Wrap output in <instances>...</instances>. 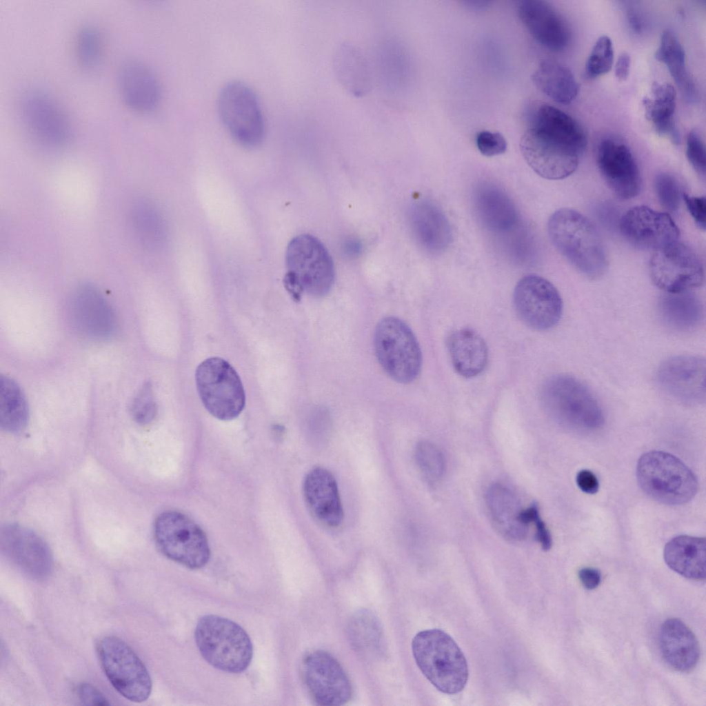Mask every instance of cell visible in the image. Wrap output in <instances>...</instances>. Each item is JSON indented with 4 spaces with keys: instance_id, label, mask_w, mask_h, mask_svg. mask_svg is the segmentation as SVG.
<instances>
[{
    "instance_id": "4fadbf2b",
    "label": "cell",
    "mask_w": 706,
    "mask_h": 706,
    "mask_svg": "<svg viewBox=\"0 0 706 706\" xmlns=\"http://www.w3.org/2000/svg\"><path fill=\"white\" fill-rule=\"evenodd\" d=\"M520 150L537 174L551 180L572 174L578 167L581 154L563 140L532 126L523 134Z\"/></svg>"
},
{
    "instance_id": "f1b7e54d",
    "label": "cell",
    "mask_w": 706,
    "mask_h": 706,
    "mask_svg": "<svg viewBox=\"0 0 706 706\" xmlns=\"http://www.w3.org/2000/svg\"><path fill=\"white\" fill-rule=\"evenodd\" d=\"M332 68L341 85L350 94L363 97L372 87V74L368 61L356 46L343 42L335 50Z\"/></svg>"
},
{
    "instance_id": "7c38bea8",
    "label": "cell",
    "mask_w": 706,
    "mask_h": 706,
    "mask_svg": "<svg viewBox=\"0 0 706 706\" xmlns=\"http://www.w3.org/2000/svg\"><path fill=\"white\" fill-rule=\"evenodd\" d=\"M653 283L666 293L689 292L704 281V269L697 254L676 241L653 251L649 262Z\"/></svg>"
},
{
    "instance_id": "b9f144b4",
    "label": "cell",
    "mask_w": 706,
    "mask_h": 706,
    "mask_svg": "<svg viewBox=\"0 0 706 706\" xmlns=\"http://www.w3.org/2000/svg\"><path fill=\"white\" fill-rule=\"evenodd\" d=\"M654 186L662 206L671 212L676 210L679 207L682 194L676 179L669 174L660 173L656 176Z\"/></svg>"
},
{
    "instance_id": "f6af8a7d",
    "label": "cell",
    "mask_w": 706,
    "mask_h": 706,
    "mask_svg": "<svg viewBox=\"0 0 706 706\" xmlns=\"http://www.w3.org/2000/svg\"><path fill=\"white\" fill-rule=\"evenodd\" d=\"M476 144L479 152L485 157L503 154L507 146L505 139L501 133L487 130L477 134Z\"/></svg>"
},
{
    "instance_id": "4dcf8cb0",
    "label": "cell",
    "mask_w": 706,
    "mask_h": 706,
    "mask_svg": "<svg viewBox=\"0 0 706 706\" xmlns=\"http://www.w3.org/2000/svg\"><path fill=\"white\" fill-rule=\"evenodd\" d=\"M705 558L704 537L678 536L671 539L664 549L667 565L678 574L692 580L705 578Z\"/></svg>"
},
{
    "instance_id": "3957f363",
    "label": "cell",
    "mask_w": 706,
    "mask_h": 706,
    "mask_svg": "<svg viewBox=\"0 0 706 706\" xmlns=\"http://www.w3.org/2000/svg\"><path fill=\"white\" fill-rule=\"evenodd\" d=\"M541 399L549 416L564 427L591 432L604 423V413L597 399L572 376L558 374L549 378L542 387Z\"/></svg>"
},
{
    "instance_id": "8fae6325",
    "label": "cell",
    "mask_w": 706,
    "mask_h": 706,
    "mask_svg": "<svg viewBox=\"0 0 706 706\" xmlns=\"http://www.w3.org/2000/svg\"><path fill=\"white\" fill-rule=\"evenodd\" d=\"M101 667L114 688L126 699L141 703L152 691V680L141 660L123 640L112 636L97 645Z\"/></svg>"
},
{
    "instance_id": "e0dca14e",
    "label": "cell",
    "mask_w": 706,
    "mask_h": 706,
    "mask_svg": "<svg viewBox=\"0 0 706 706\" xmlns=\"http://www.w3.org/2000/svg\"><path fill=\"white\" fill-rule=\"evenodd\" d=\"M705 361L696 355L672 356L662 363L657 371L661 389L673 399L687 405L705 400Z\"/></svg>"
},
{
    "instance_id": "5bb4252c",
    "label": "cell",
    "mask_w": 706,
    "mask_h": 706,
    "mask_svg": "<svg viewBox=\"0 0 706 706\" xmlns=\"http://www.w3.org/2000/svg\"><path fill=\"white\" fill-rule=\"evenodd\" d=\"M19 113L25 129L41 145L57 148L68 141L71 134L69 119L48 93L35 89L26 92L20 100Z\"/></svg>"
},
{
    "instance_id": "603a6c76",
    "label": "cell",
    "mask_w": 706,
    "mask_h": 706,
    "mask_svg": "<svg viewBox=\"0 0 706 706\" xmlns=\"http://www.w3.org/2000/svg\"><path fill=\"white\" fill-rule=\"evenodd\" d=\"M408 221L416 243L430 254L443 252L452 241V230L447 218L432 201H414L409 209Z\"/></svg>"
},
{
    "instance_id": "ac0fdd59",
    "label": "cell",
    "mask_w": 706,
    "mask_h": 706,
    "mask_svg": "<svg viewBox=\"0 0 706 706\" xmlns=\"http://www.w3.org/2000/svg\"><path fill=\"white\" fill-rule=\"evenodd\" d=\"M3 552L22 572L35 579H43L51 572L53 558L50 547L33 531L17 524L0 530Z\"/></svg>"
},
{
    "instance_id": "1f68e13d",
    "label": "cell",
    "mask_w": 706,
    "mask_h": 706,
    "mask_svg": "<svg viewBox=\"0 0 706 706\" xmlns=\"http://www.w3.org/2000/svg\"><path fill=\"white\" fill-rule=\"evenodd\" d=\"M647 119L652 123L656 132L668 137L672 142L678 143L679 133L676 127L674 116L676 105V92L668 83L654 82L651 96L643 100Z\"/></svg>"
},
{
    "instance_id": "681fc988",
    "label": "cell",
    "mask_w": 706,
    "mask_h": 706,
    "mask_svg": "<svg viewBox=\"0 0 706 706\" xmlns=\"http://www.w3.org/2000/svg\"><path fill=\"white\" fill-rule=\"evenodd\" d=\"M576 483L578 487L587 494H595L599 488V483L596 476L592 472L588 470H582L578 472Z\"/></svg>"
},
{
    "instance_id": "ab89813d",
    "label": "cell",
    "mask_w": 706,
    "mask_h": 706,
    "mask_svg": "<svg viewBox=\"0 0 706 706\" xmlns=\"http://www.w3.org/2000/svg\"><path fill=\"white\" fill-rule=\"evenodd\" d=\"M77 54L82 66L87 69L95 67L101 54V41L97 30L92 26H85L79 30L77 39Z\"/></svg>"
},
{
    "instance_id": "9a60e30c",
    "label": "cell",
    "mask_w": 706,
    "mask_h": 706,
    "mask_svg": "<svg viewBox=\"0 0 706 706\" xmlns=\"http://www.w3.org/2000/svg\"><path fill=\"white\" fill-rule=\"evenodd\" d=\"M513 303L520 319L536 330H546L556 325L563 311L561 296L547 279L527 275L516 283Z\"/></svg>"
},
{
    "instance_id": "9c48e42d",
    "label": "cell",
    "mask_w": 706,
    "mask_h": 706,
    "mask_svg": "<svg viewBox=\"0 0 706 706\" xmlns=\"http://www.w3.org/2000/svg\"><path fill=\"white\" fill-rule=\"evenodd\" d=\"M221 120L232 137L240 145L252 148L265 137V125L259 101L252 89L241 81L225 84L218 97Z\"/></svg>"
},
{
    "instance_id": "816d5d0a",
    "label": "cell",
    "mask_w": 706,
    "mask_h": 706,
    "mask_svg": "<svg viewBox=\"0 0 706 706\" xmlns=\"http://www.w3.org/2000/svg\"><path fill=\"white\" fill-rule=\"evenodd\" d=\"M631 59L626 52L621 54L616 62L614 73L619 81H625L629 73Z\"/></svg>"
},
{
    "instance_id": "f35d334b",
    "label": "cell",
    "mask_w": 706,
    "mask_h": 706,
    "mask_svg": "<svg viewBox=\"0 0 706 706\" xmlns=\"http://www.w3.org/2000/svg\"><path fill=\"white\" fill-rule=\"evenodd\" d=\"M417 466L425 478L430 483H436L445 472V459L443 452L434 443L423 441L415 449Z\"/></svg>"
},
{
    "instance_id": "44dd1931",
    "label": "cell",
    "mask_w": 706,
    "mask_h": 706,
    "mask_svg": "<svg viewBox=\"0 0 706 706\" xmlns=\"http://www.w3.org/2000/svg\"><path fill=\"white\" fill-rule=\"evenodd\" d=\"M69 309L72 324L82 336L105 340L114 334L117 326L114 313L93 286L78 288L72 296Z\"/></svg>"
},
{
    "instance_id": "74e56055",
    "label": "cell",
    "mask_w": 706,
    "mask_h": 706,
    "mask_svg": "<svg viewBox=\"0 0 706 706\" xmlns=\"http://www.w3.org/2000/svg\"><path fill=\"white\" fill-rule=\"evenodd\" d=\"M28 421V407L21 389L12 379L1 376V428L9 432H18L26 427Z\"/></svg>"
},
{
    "instance_id": "e575fe53",
    "label": "cell",
    "mask_w": 706,
    "mask_h": 706,
    "mask_svg": "<svg viewBox=\"0 0 706 706\" xmlns=\"http://www.w3.org/2000/svg\"><path fill=\"white\" fill-rule=\"evenodd\" d=\"M659 314L664 323L677 331H689L700 323L704 309L700 299L689 292L670 294L662 297Z\"/></svg>"
},
{
    "instance_id": "8d00e7d4",
    "label": "cell",
    "mask_w": 706,
    "mask_h": 706,
    "mask_svg": "<svg viewBox=\"0 0 706 706\" xmlns=\"http://www.w3.org/2000/svg\"><path fill=\"white\" fill-rule=\"evenodd\" d=\"M348 634L353 647L370 658L381 656L384 641L382 628L377 617L370 611L362 609L351 618Z\"/></svg>"
},
{
    "instance_id": "83f0119b",
    "label": "cell",
    "mask_w": 706,
    "mask_h": 706,
    "mask_svg": "<svg viewBox=\"0 0 706 706\" xmlns=\"http://www.w3.org/2000/svg\"><path fill=\"white\" fill-rule=\"evenodd\" d=\"M485 500L491 521L501 535L510 541L525 538L529 526L522 518L524 508L509 487L501 483L492 485Z\"/></svg>"
},
{
    "instance_id": "cb8c5ba5",
    "label": "cell",
    "mask_w": 706,
    "mask_h": 706,
    "mask_svg": "<svg viewBox=\"0 0 706 706\" xmlns=\"http://www.w3.org/2000/svg\"><path fill=\"white\" fill-rule=\"evenodd\" d=\"M307 506L321 524L331 527L343 521V510L336 479L327 470L317 467L306 474L303 485Z\"/></svg>"
},
{
    "instance_id": "6da1fadb",
    "label": "cell",
    "mask_w": 706,
    "mask_h": 706,
    "mask_svg": "<svg viewBox=\"0 0 706 706\" xmlns=\"http://www.w3.org/2000/svg\"><path fill=\"white\" fill-rule=\"evenodd\" d=\"M547 231L556 249L581 274L597 279L605 272L607 261L603 241L586 216L572 209H559L549 217Z\"/></svg>"
},
{
    "instance_id": "f5cc1de1",
    "label": "cell",
    "mask_w": 706,
    "mask_h": 706,
    "mask_svg": "<svg viewBox=\"0 0 706 706\" xmlns=\"http://www.w3.org/2000/svg\"><path fill=\"white\" fill-rule=\"evenodd\" d=\"M627 18L631 28L636 32H641L642 30L641 19L635 9L631 8L627 11Z\"/></svg>"
},
{
    "instance_id": "8992f818",
    "label": "cell",
    "mask_w": 706,
    "mask_h": 706,
    "mask_svg": "<svg viewBox=\"0 0 706 706\" xmlns=\"http://www.w3.org/2000/svg\"><path fill=\"white\" fill-rule=\"evenodd\" d=\"M636 476L648 496L668 505L687 503L698 491L693 472L678 458L662 451L643 454L638 461Z\"/></svg>"
},
{
    "instance_id": "d6986e66",
    "label": "cell",
    "mask_w": 706,
    "mask_h": 706,
    "mask_svg": "<svg viewBox=\"0 0 706 706\" xmlns=\"http://www.w3.org/2000/svg\"><path fill=\"white\" fill-rule=\"evenodd\" d=\"M620 230L632 245L653 251L678 241L679 230L666 213L640 205L629 209L622 216Z\"/></svg>"
},
{
    "instance_id": "30bf717a",
    "label": "cell",
    "mask_w": 706,
    "mask_h": 706,
    "mask_svg": "<svg viewBox=\"0 0 706 706\" xmlns=\"http://www.w3.org/2000/svg\"><path fill=\"white\" fill-rule=\"evenodd\" d=\"M154 538L164 556L188 568L199 569L209 561L210 550L205 533L182 513L167 511L159 515Z\"/></svg>"
},
{
    "instance_id": "d590c367",
    "label": "cell",
    "mask_w": 706,
    "mask_h": 706,
    "mask_svg": "<svg viewBox=\"0 0 706 706\" xmlns=\"http://www.w3.org/2000/svg\"><path fill=\"white\" fill-rule=\"evenodd\" d=\"M656 59L664 63L685 98L689 101L696 99L694 82L687 72L683 48L671 31L665 30L655 53Z\"/></svg>"
},
{
    "instance_id": "7a4b0ae2",
    "label": "cell",
    "mask_w": 706,
    "mask_h": 706,
    "mask_svg": "<svg viewBox=\"0 0 706 706\" xmlns=\"http://www.w3.org/2000/svg\"><path fill=\"white\" fill-rule=\"evenodd\" d=\"M415 661L428 680L439 691L455 694L468 678L467 660L454 639L438 629L424 630L414 637Z\"/></svg>"
},
{
    "instance_id": "52a82bcc",
    "label": "cell",
    "mask_w": 706,
    "mask_h": 706,
    "mask_svg": "<svg viewBox=\"0 0 706 706\" xmlns=\"http://www.w3.org/2000/svg\"><path fill=\"white\" fill-rule=\"evenodd\" d=\"M374 345L379 363L393 380L409 383L418 376L422 363L420 346L402 320L394 316L382 319L375 329Z\"/></svg>"
},
{
    "instance_id": "7bdbcfd3",
    "label": "cell",
    "mask_w": 706,
    "mask_h": 706,
    "mask_svg": "<svg viewBox=\"0 0 706 706\" xmlns=\"http://www.w3.org/2000/svg\"><path fill=\"white\" fill-rule=\"evenodd\" d=\"M131 414L139 424L147 425L157 414V405L151 387L145 384L135 396L131 407Z\"/></svg>"
},
{
    "instance_id": "f907efd6",
    "label": "cell",
    "mask_w": 706,
    "mask_h": 706,
    "mask_svg": "<svg viewBox=\"0 0 706 706\" xmlns=\"http://www.w3.org/2000/svg\"><path fill=\"white\" fill-rule=\"evenodd\" d=\"M578 577L583 585L588 589L597 587L601 580L600 572L592 567H583L580 569Z\"/></svg>"
},
{
    "instance_id": "60d3db41",
    "label": "cell",
    "mask_w": 706,
    "mask_h": 706,
    "mask_svg": "<svg viewBox=\"0 0 706 706\" xmlns=\"http://www.w3.org/2000/svg\"><path fill=\"white\" fill-rule=\"evenodd\" d=\"M614 61V48L611 39L603 35L594 43L585 65L586 75L596 78L607 73Z\"/></svg>"
},
{
    "instance_id": "ee69618b",
    "label": "cell",
    "mask_w": 706,
    "mask_h": 706,
    "mask_svg": "<svg viewBox=\"0 0 706 706\" xmlns=\"http://www.w3.org/2000/svg\"><path fill=\"white\" fill-rule=\"evenodd\" d=\"M686 156L696 170L702 177L706 172V152L704 142L696 130L690 131L686 139Z\"/></svg>"
},
{
    "instance_id": "c3c4849f",
    "label": "cell",
    "mask_w": 706,
    "mask_h": 706,
    "mask_svg": "<svg viewBox=\"0 0 706 706\" xmlns=\"http://www.w3.org/2000/svg\"><path fill=\"white\" fill-rule=\"evenodd\" d=\"M532 523L535 528V536L543 550H549L552 544V536L545 525L541 519L538 509L533 514L530 524Z\"/></svg>"
},
{
    "instance_id": "5b68a950",
    "label": "cell",
    "mask_w": 706,
    "mask_h": 706,
    "mask_svg": "<svg viewBox=\"0 0 706 706\" xmlns=\"http://www.w3.org/2000/svg\"><path fill=\"white\" fill-rule=\"evenodd\" d=\"M194 638L203 658L218 669L240 673L251 663L253 648L249 636L227 618L203 616L196 623Z\"/></svg>"
},
{
    "instance_id": "4316f807",
    "label": "cell",
    "mask_w": 706,
    "mask_h": 706,
    "mask_svg": "<svg viewBox=\"0 0 706 706\" xmlns=\"http://www.w3.org/2000/svg\"><path fill=\"white\" fill-rule=\"evenodd\" d=\"M659 648L665 660L674 669L688 672L695 667L700 647L691 629L677 618H669L661 625Z\"/></svg>"
},
{
    "instance_id": "484cf974",
    "label": "cell",
    "mask_w": 706,
    "mask_h": 706,
    "mask_svg": "<svg viewBox=\"0 0 706 706\" xmlns=\"http://www.w3.org/2000/svg\"><path fill=\"white\" fill-rule=\"evenodd\" d=\"M473 199L477 218L489 231L507 232L517 223L518 212L515 205L498 186L482 183L474 190Z\"/></svg>"
},
{
    "instance_id": "d6a6232c",
    "label": "cell",
    "mask_w": 706,
    "mask_h": 706,
    "mask_svg": "<svg viewBox=\"0 0 706 706\" xmlns=\"http://www.w3.org/2000/svg\"><path fill=\"white\" fill-rule=\"evenodd\" d=\"M531 78L539 90L557 103L568 104L578 94V86L571 70L554 60H543Z\"/></svg>"
},
{
    "instance_id": "2e32d148",
    "label": "cell",
    "mask_w": 706,
    "mask_h": 706,
    "mask_svg": "<svg viewBox=\"0 0 706 706\" xmlns=\"http://www.w3.org/2000/svg\"><path fill=\"white\" fill-rule=\"evenodd\" d=\"M301 668L303 683L316 705L337 706L350 700V681L342 666L329 653L322 650L307 653Z\"/></svg>"
},
{
    "instance_id": "7402d4cb",
    "label": "cell",
    "mask_w": 706,
    "mask_h": 706,
    "mask_svg": "<svg viewBox=\"0 0 706 706\" xmlns=\"http://www.w3.org/2000/svg\"><path fill=\"white\" fill-rule=\"evenodd\" d=\"M518 15L530 34L545 48L561 52L567 47L570 41L567 25L547 2L521 1L518 6Z\"/></svg>"
},
{
    "instance_id": "ffe728a7",
    "label": "cell",
    "mask_w": 706,
    "mask_h": 706,
    "mask_svg": "<svg viewBox=\"0 0 706 706\" xmlns=\"http://www.w3.org/2000/svg\"><path fill=\"white\" fill-rule=\"evenodd\" d=\"M596 162L603 178L618 197L629 199L638 194V167L625 144L611 139L603 140L597 148Z\"/></svg>"
},
{
    "instance_id": "d4e9b609",
    "label": "cell",
    "mask_w": 706,
    "mask_h": 706,
    "mask_svg": "<svg viewBox=\"0 0 706 706\" xmlns=\"http://www.w3.org/2000/svg\"><path fill=\"white\" fill-rule=\"evenodd\" d=\"M118 84L123 99L132 109L148 112L158 104L161 94L159 81L142 61H125L118 71Z\"/></svg>"
},
{
    "instance_id": "f546056e",
    "label": "cell",
    "mask_w": 706,
    "mask_h": 706,
    "mask_svg": "<svg viewBox=\"0 0 706 706\" xmlns=\"http://www.w3.org/2000/svg\"><path fill=\"white\" fill-rule=\"evenodd\" d=\"M447 348L454 370L465 378L474 377L486 367L488 351L480 334L472 329L461 328L448 337Z\"/></svg>"
},
{
    "instance_id": "bcb514c9",
    "label": "cell",
    "mask_w": 706,
    "mask_h": 706,
    "mask_svg": "<svg viewBox=\"0 0 706 706\" xmlns=\"http://www.w3.org/2000/svg\"><path fill=\"white\" fill-rule=\"evenodd\" d=\"M683 198L687 208L699 228L705 230L706 200L705 196H692L684 194Z\"/></svg>"
},
{
    "instance_id": "7dc6e473",
    "label": "cell",
    "mask_w": 706,
    "mask_h": 706,
    "mask_svg": "<svg viewBox=\"0 0 706 706\" xmlns=\"http://www.w3.org/2000/svg\"><path fill=\"white\" fill-rule=\"evenodd\" d=\"M80 701L86 705H109L103 694L94 686L89 683H81L77 689Z\"/></svg>"
},
{
    "instance_id": "277c9868",
    "label": "cell",
    "mask_w": 706,
    "mask_h": 706,
    "mask_svg": "<svg viewBox=\"0 0 706 706\" xmlns=\"http://www.w3.org/2000/svg\"><path fill=\"white\" fill-rule=\"evenodd\" d=\"M287 272L284 284L299 301L303 294L322 297L330 291L335 272L332 257L315 236L301 234L289 243L285 256Z\"/></svg>"
},
{
    "instance_id": "ba28073f",
    "label": "cell",
    "mask_w": 706,
    "mask_h": 706,
    "mask_svg": "<svg viewBox=\"0 0 706 706\" xmlns=\"http://www.w3.org/2000/svg\"><path fill=\"white\" fill-rule=\"evenodd\" d=\"M195 380L203 405L215 418L232 420L244 409L245 394L241 379L223 359L211 357L201 362L196 370Z\"/></svg>"
},
{
    "instance_id": "836d02e7",
    "label": "cell",
    "mask_w": 706,
    "mask_h": 706,
    "mask_svg": "<svg viewBox=\"0 0 706 706\" xmlns=\"http://www.w3.org/2000/svg\"><path fill=\"white\" fill-rule=\"evenodd\" d=\"M532 127L556 137L583 152L587 145V136L578 123L561 110L547 103L536 108Z\"/></svg>"
}]
</instances>
